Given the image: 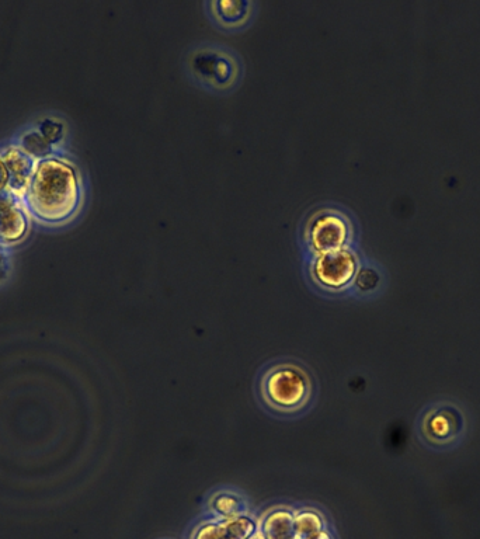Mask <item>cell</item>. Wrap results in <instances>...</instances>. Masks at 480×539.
Instances as JSON below:
<instances>
[{
	"mask_svg": "<svg viewBox=\"0 0 480 539\" xmlns=\"http://www.w3.org/2000/svg\"><path fill=\"white\" fill-rule=\"evenodd\" d=\"M26 204L34 217L48 224L68 221L80 204L78 173L61 159H43L27 186Z\"/></svg>",
	"mask_w": 480,
	"mask_h": 539,
	"instance_id": "1",
	"label": "cell"
},
{
	"mask_svg": "<svg viewBox=\"0 0 480 539\" xmlns=\"http://www.w3.org/2000/svg\"><path fill=\"white\" fill-rule=\"evenodd\" d=\"M183 65L194 85L215 95L238 88L245 71L238 52L210 41L194 44L184 55Z\"/></svg>",
	"mask_w": 480,
	"mask_h": 539,
	"instance_id": "2",
	"label": "cell"
},
{
	"mask_svg": "<svg viewBox=\"0 0 480 539\" xmlns=\"http://www.w3.org/2000/svg\"><path fill=\"white\" fill-rule=\"evenodd\" d=\"M263 401L281 413H295L304 409L313 394L312 379L297 364L273 365L260 381Z\"/></svg>",
	"mask_w": 480,
	"mask_h": 539,
	"instance_id": "3",
	"label": "cell"
},
{
	"mask_svg": "<svg viewBox=\"0 0 480 539\" xmlns=\"http://www.w3.org/2000/svg\"><path fill=\"white\" fill-rule=\"evenodd\" d=\"M354 225L350 215L336 205H323L311 212L302 229V242L309 256L350 249Z\"/></svg>",
	"mask_w": 480,
	"mask_h": 539,
	"instance_id": "4",
	"label": "cell"
},
{
	"mask_svg": "<svg viewBox=\"0 0 480 539\" xmlns=\"http://www.w3.org/2000/svg\"><path fill=\"white\" fill-rule=\"evenodd\" d=\"M358 267L360 260L353 249L336 250L312 256L309 262V276L320 290L336 294L346 291L353 285Z\"/></svg>",
	"mask_w": 480,
	"mask_h": 539,
	"instance_id": "5",
	"label": "cell"
},
{
	"mask_svg": "<svg viewBox=\"0 0 480 539\" xmlns=\"http://www.w3.org/2000/svg\"><path fill=\"white\" fill-rule=\"evenodd\" d=\"M464 429V413L452 403L431 406L420 417V434L431 447H447L457 443Z\"/></svg>",
	"mask_w": 480,
	"mask_h": 539,
	"instance_id": "6",
	"label": "cell"
},
{
	"mask_svg": "<svg viewBox=\"0 0 480 539\" xmlns=\"http://www.w3.org/2000/svg\"><path fill=\"white\" fill-rule=\"evenodd\" d=\"M205 8L211 22L225 31L246 29L256 15V3L249 0H214L205 3Z\"/></svg>",
	"mask_w": 480,
	"mask_h": 539,
	"instance_id": "7",
	"label": "cell"
},
{
	"mask_svg": "<svg viewBox=\"0 0 480 539\" xmlns=\"http://www.w3.org/2000/svg\"><path fill=\"white\" fill-rule=\"evenodd\" d=\"M29 221L12 194L0 193V242L13 243L26 235Z\"/></svg>",
	"mask_w": 480,
	"mask_h": 539,
	"instance_id": "8",
	"label": "cell"
},
{
	"mask_svg": "<svg viewBox=\"0 0 480 539\" xmlns=\"http://www.w3.org/2000/svg\"><path fill=\"white\" fill-rule=\"evenodd\" d=\"M259 528L266 539H294V509L271 507L259 517Z\"/></svg>",
	"mask_w": 480,
	"mask_h": 539,
	"instance_id": "9",
	"label": "cell"
},
{
	"mask_svg": "<svg viewBox=\"0 0 480 539\" xmlns=\"http://www.w3.org/2000/svg\"><path fill=\"white\" fill-rule=\"evenodd\" d=\"M208 511L211 517L217 520H229V518L249 513L245 499L231 490H219L214 493L208 500Z\"/></svg>",
	"mask_w": 480,
	"mask_h": 539,
	"instance_id": "10",
	"label": "cell"
},
{
	"mask_svg": "<svg viewBox=\"0 0 480 539\" xmlns=\"http://www.w3.org/2000/svg\"><path fill=\"white\" fill-rule=\"evenodd\" d=\"M3 161L9 169L10 186L13 189L26 191L34 169H36L33 159L20 151L19 148H9L3 156Z\"/></svg>",
	"mask_w": 480,
	"mask_h": 539,
	"instance_id": "11",
	"label": "cell"
},
{
	"mask_svg": "<svg viewBox=\"0 0 480 539\" xmlns=\"http://www.w3.org/2000/svg\"><path fill=\"white\" fill-rule=\"evenodd\" d=\"M329 528L328 520L318 509L302 507L294 510V539H311Z\"/></svg>",
	"mask_w": 480,
	"mask_h": 539,
	"instance_id": "12",
	"label": "cell"
},
{
	"mask_svg": "<svg viewBox=\"0 0 480 539\" xmlns=\"http://www.w3.org/2000/svg\"><path fill=\"white\" fill-rule=\"evenodd\" d=\"M226 532L229 539H250L259 528V518L252 514H242V516L224 520Z\"/></svg>",
	"mask_w": 480,
	"mask_h": 539,
	"instance_id": "13",
	"label": "cell"
},
{
	"mask_svg": "<svg viewBox=\"0 0 480 539\" xmlns=\"http://www.w3.org/2000/svg\"><path fill=\"white\" fill-rule=\"evenodd\" d=\"M189 539H229V537L224 520L210 517L193 528Z\"/></svg>",
	"mask_w": 480,
	"mask_h": 539,
	"instance_id": "14",
	"label": "cell"
},
{
	"mask_svg": "<svg viewBox=\"0 0 480 539\" xmlns=\"http://www.w3.org/2000/svg\"><path fill=\"white\" fill-rule=\"evenodd\" d=\"M379 284H381V274L378 273L377 269L371 266H360L351 287L360 294H371L377 290Z\"/></svg>",
	"mask_w": 480,
	"mask_h": 539,
	"instance_id": "15",
	"label": "cell"
},
{
	"mask_svg": "<svg viewBox=\"0 0 480 539\" xmlns=\"http://www.w3.org/2000/svg\"><path fill=\"white\" fill-rule=\"evenodd\" d=\"M10 183V175L8 166H6L3 158H0V193L5 190V187Z\"/></svg>",
	"mask_w": 480,
	"mask_h": 539,
	"instance_id": "16",
	"label": "cell"
},
{
	"mask_svg": "<svg viewBox=\"0 0 480 539\" xmlns=\"http://www.w3.org/2000/svg\"><path fill=\"white\" fill-rule=\"evenodd\" d=\"M5 252H3L2 249H0V280H3V277H5V274L8 273L9 270V264L6 262Z\"/></svg>",
	"mask_w": 480,
	"mask_h": 539,
	"instance_id": "17",
	"label": "cell"
},
{
	"mask_svg": "<svg viewBox=\"0 0 480 539\" xmlns=\"http://www.w3.org/2000/svg\"><path fill=\"white\" fill-rule=\"evenodd\" d=\"M311 539H336L335 535H333V532L330 531V528H326V530H323L320 532V534L316 535V537H313Z\"/></svg>",
	"mask_w": 480,
	"mask_h": 539,
	"instance_id": "18",
	"label": "cell"
},
{
	"mask_svg": "<svg viewBox=\"0 0 480 539\" xmlns=\"http://www.w3.org/2000/svg\"><path fill=\"white\" fill-rule=\"evenodd\" d=\"M250 539H266V537H264L263 532L260 531V528H257V531L252 535V537H250Z\"/></svg>",
	"mask_w": 480,
	"mask_h": 539,
	"instance_id": "19",
	"label": "cell"
}]
</instances>
